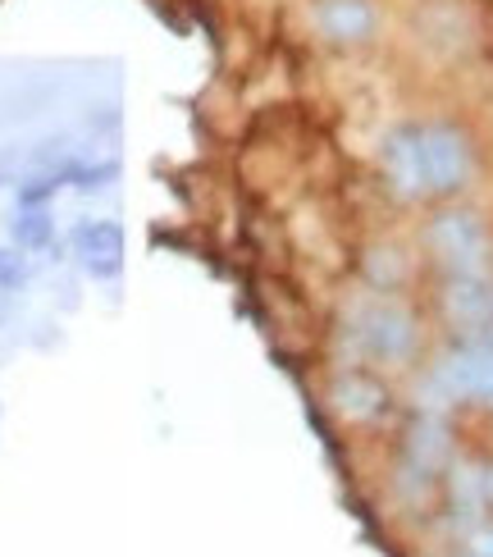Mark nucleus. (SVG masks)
Instances as JSON below:
<instances>
[{"mask_svg": "<svg viewBox=\"0 0 493 557\" xmlns=\"http://www.w3.org/2000/svg\"><path fill=\"white\" fill-rule=\"evenodd\" d=\"M430 257L448 270V274H489V257H493V238L480 215L471 211H443L430 220L426 228Z\"/></svg>", "mask_w": 493, "mask_h": 557, "instance_id": "nucleus-1", "label": "nucleus"}, {"mask_svg": "<svg viewBox=\"0 0 493 557\" xmlns=\"http://www.w3.org/2000/svg\"><path fill=\"white\" fill-rule=\"evenodd\" d=\"M352 338L361 343V352L384 361V366H403L416 352V320L403 301L393 297H370L357 307L352 320Z\"/></svg>", "mask_w": 493, "mask_h": 557, "instance_id": "nucleus-2", "label": "nucleus"}, {"mask_svg": "<svg viewBox=\"0 0 493 557\" xmlns=\"http://www.w3.org/2000/svg\"><path fill=\"white\" fill-rule=\"evenodd\" d=\"M434 388L443 403H493V334H471L443 352Z\"/></svg>", "mask_w": 493, "mask_h": 557, "instance_id": "nucleus-3", "label": "nucleus"}, {"mask_svg": "<svg viewBox=\"0 0 493 557\" xmlns=\"http://www.w3.org/2000/svg\"><path fill=\"white\" fill-rule=\"evenodd\" d=\"M420 160H426V193H457L471 178V143L453 124L420 128Z\"/></svg>", "mask_w": 493, "mask_h": 557, "instance_id": "nucleus-4", "label": "nucleus"}, {"mask_svg": "<svg viewBox=\"0 0 493 557\" xmlns=\"http://www.w3.org/2000/svg\"><path fill=\"white\" fill-rule=\"evenodd\" d=\"M443 315L461 338L493 334V278L489 274H448L443 284Z\"/></svg>", "mask_w": 493, "mask_h": 557, "instance_id": "nucleus-5", "label": "nucleus"}, {"mask_svg": "<svg viewBox=\"0 0 493 557\" xmlns=\"http://www.w3.org/2000/svg\"><path fill=\"white\" fill-rule=\"evenodd\" d=\"M311 18H316L320 37L334 46H361L380 28V10H374L370 0H316Z\"/></svg>", "mask_w": 493, "mask_h": 557, "instance_id": "nucleus-6", "label": "nucleus"}, {"mask_svg": "<svg viewBox=\"0 0 493 557\" xmlns=\"http://www.w3.org/2000/svg\"><path fill=\"white\" fill-rule=\"evenodd\" d=\"M384 178L397 197H426V160H420V128H393L384 143Z\"/></svg>", "mask_w": 493, "mask_h": 557, "instance_id": "nucleus-7", "label": "nucleus"}, {"mask_svg": "<svg viewBox=\"0 0 493 557\" xmlns=\"http://www.w3.org/2000/svg\"><path fill=\"white\" fill-rule=\"evenodd\" d=\"M74 251L83 257L87 274L97 278H114L124 265V228L114 220H91L74 234Z\"/></svg>", "mask_w": 493, "mask_h": 557, "instance_id": "nucleus-8", "label": "nucleus"}, {"mask_svg": "<svg viewBox=\"0 0 493 557\" xmlns=\"http://www.w3.org/2000/svg\"><path fill=\"white\" fill-rule=\"evenodd\" d=\"M407 457H411V467L416 471H443V461H448V430H443L439 416H420V421L411 425L407 434Z\"/></svg>", "mask_w": 493, "mask_h": 557, "instance_id": "nucleus-9", "label": "nucleus"}, {"mask_svg": "<svg viewBox=\"0 0 493 557\" xmlns=\"http://www.w3.org/2000/svg\"><path fill=\"white\" fill-rule=\"evenodd\" d=\"M334 403L347 421H374V416L384 411V388L370 375H343L334 388Z\"/></svg>", "mask_w": 493, "mask_h": 557, "instance_id": "nucleus-10", "label": "nucleus"}, {"mask_svg": "<svg viewBox=\"0 0 493 557\" xmlns=\"http://www.w3.org/2000/svg\"><path fill=\"white\" fill-rule=\"evenodd\" d=\"M448 490H453V512H457L461 530L480 525L484 512H489V503H484V471L480 467H457L453 480H448Z\"/></svg>", "mask_w": 493, "mask_h": 557, "instance_id": "nucleus-11", "label": "nucleus"}, {"mask_svg": "<svg viewBox=\"0 0 493 557\" xmlns=\"http://www.w3.org/2000/svg\"><path fill=\"white\" fill-rule=\"evenodd\" d=\"M10 234H14L19 251H41V247H51V238H56V220H51L46 206H19V220L10 224Z\"/></svg>", "mask_w": 493, "mask_h": 557, "instance_id": "nucleus-12", "label": "nucleus"}, {"mask_svg": "<svg viewBox=\"0 0 493 557\" xmlns=\"http://www.w3.org/2000/svg\"><path fill=\"white\" fill-rule=\"evenodd\" d=\"M461 557H493V521H480L471 530H461Z\"/></svg>", "mask_w": 493, "mask_h": 557, "instance_id": "nucleus-13", "label": "nucleus"}, {"mask_svg": "<svg viewBox=\"0 0 493 557\" xmlns=\"http://www.w3.org/2000/svg\"><path fill=\"white\" fill-rule=\"evenodd\" d=\"M23 274H28V265H23V257L14 247H0V288H19Z\"/></svg>", "mask_w": 493, "mask_h": 557, "instance_id": "nucleus-14", "label": "nucleus"}, {"mask_svg": "<svg viewBox=\"0 0 493 557\" xmlns=\"http://www.w3.org/2000/svg\"><path fill=\"white\" fill-rule=\"evenodd\" d=\"M484 503H489V517H493V467H484Z\"/></svg>", "mask_w": 493, "mask_h": 557, "instance_id": "nucleus-15", "label": "nucleus"}]
</instances>
